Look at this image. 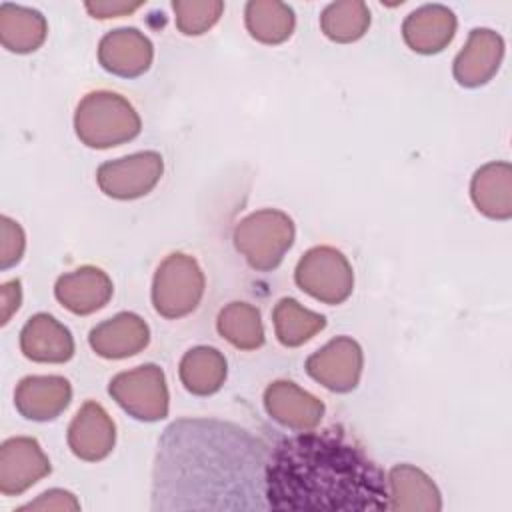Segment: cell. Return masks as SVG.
<instances>
[{
	"instance_id": "32",
	"label": "cell",
	"mask_w": 512,
	"mask_h": 512,
	"mask_svg": "<svg viewBox=\"0 0 512 512\" xmlns=\"http://www.w3.org/2000/svg\"><path fill=\"white\" fill-rule=\"evenodd\" d=\"M0 308H2V324H8V320L12 318V314L20 308L22 302V288H20V280H10L2 284L0 290Z\"/></svg>"
},
{
	"instance_id": "9",
	"label": "cell",
	"mask_w": 512,
	"mask_h": 512,
	"mask_svg": "<svg viewBox=\"0 0 512 512\" xmlns=\"http://www.w3.org/2000/svg\"><path fill=\"white\" fill-rule=\"evenodd\" d=\"M364 366L360 344L350 336H336L308 356L306 372L332 392H350L358 386Z\"/></svg>"
},
{
	"instance_id": "3",
	"label": "cell",
	"mask_w": 512,
	"mask_h": 512,
	"mask_svg": "<svg viewBox=\"0 0 512 512\" xmlns=\"http://www.w3.org/2000/svg\"><path fill=\"white\" fill-rule=\"evenodd\" d=\"M142 122L134 106L116 92H88L76 106L74 130L90 148H112L140 134Z\"/></svg>"
},
{
	"instance_id": "31",
	"label": "cell",
	"mask_w": 512,
	"mask_h": 512,
	"mask_svg": "<svg viewBox=\"0 0 512 512\" xmlns=\"http://www.w3.org/2000/svg\"><path fill=\"white\" fill-rule=\"evenodd\" d=\"M86 10L94 18H116V16H126L132 14L142 6V2H124V0H96V2H86Z\"/></svg>"
},
{
	"instance_id": "2",
	"label": "cell",
	"mask_w": 512,
	"mask_h": 512,
	"mask_svg": "<svg viewBox=\"0 0 512 512\" xmlns=\"http://www.w3.org/2000/svg\"><path fill=\"white\" fill-rule=\"evenodd\" d=\"M264 494L274 510H388L384 472L342 426L282 438L268 454Z\"/></svg>"
},
{
	"instance_id": "24",
	"label": "cell",
	"mask_w": 512,
	"mask_h": 512,
	"mask_svg": "<svg viewBox=\"0 0 512 512\" xmlns=\"http://www.w3.org/2000/svg\"><path fill=\"white\" fill-rule=\"evenodd\" d=\"M246 28L262 44H280L292 36L294 10L278 0H250L244 10Z\"/></svg>"
},
{
	"instance_id": "5",
	"label": "cell",
	"mask_w": 512,
	"mask_h": 512,
	"mask_svg": "<svg viewBox=\"0 0 512 512\" xmlns=\"http://www.w3.org/2000/svg\"><path fill=\"white\" fill-rule=\"evenodd\" d=\"M206 278L194 256L168 254L156 268L152 280L154 310L170 320L194 312L204 296Z\"/></svg>"
},
{
	"instance_id": "11",
	"label": "cell",
	"mask_w": 512,
	"mask_h": 512,
	"mask_svg": "<svg viewBox=\"0 0 512 512\" xmlns=\"http://www.w3.org/2000/svg\"><path fill=\"white\" fill-rule=\"evenodd\" d=\"M264 408L272 420L294 432L314 430L324 416V402L292 380H276L264 390Z\"/></svg>"
},
{
	"instance_id": "10",
	"label": "cell",
	"mask_w": 512,
	"mask_h": 512,
	"mask_svg": "<svg viewBox=\"0 0 512 512\" xmlns=\"http://www.w3.org/2000/svg\"><path fill=\"white\" fill-rule=\"evenodd\" d=\"M52 472L50 460L38 440L14 436L0 446V492L18 496Z\"/></svg>"
},
{
	"instance_id": "20",
	"label": "cell",
	"mask_w": 512,
	"mask_h": 512,
	"mask_svg": "<svg viewBox=\"0 0 512 512\" xmlns=\"http://www.w3.org/2000/svg\"><path fill=\"white\" fill-rule=\"evenodd\" d=\"M388 510H412V512H438L442 510V496L432 478L412 466L398 464L388 476Z\"/></svg>"
},
{
	"instance_id": "26",
	"label": "cell",
	"mask_w": 512,
	"mask_h": 512,
	"mask_svg": "<svg viewBox=\"0 0 512 512\" xmlns=\"http://www.w3.org/2000/svg\"><path fill=\"white\" fill-rule=\"evenodd\" d=\"M216 328L224 340L240 350H256L264 344V326L256 306L248 302L226 304L216 320Z\"/></svg>"
},
{
	"instance_id": "12",
	"label": "cell",
	"mask_w": 512,
	"mask_h": 512,
	"mask_svg": "<svg viewBox=\"0 0 512 512\" xmlns=\"http://www.w3.org/2000/svg\"><path fill=\"white\" fill-rule=\"evenodd\" d=\"M504 40L490 28H474L464 48L454 58L452 74L464 88H478L490 82L502 62Z\"/></svg>"
},
{
	"instance_id": "13",
	"label": "cell",
	"mask_w": 512,
	"mask_h": 512,
	"mask_svg": "<svg viewBox=\"0 0 512 512\" xmlns=\"http://www.w3.org/2000/svg\"><path fill=\"white\" fill-rule=\"evenodd\" d=\"M154 58V46L138 28H116L102 36L98 62L114 76L136 78L144 74Z\"/></svg>"
},
{
	"instance_id": "16",
	"label": "cell",
	"mask_w": 512,
	"mask_h": 512,
	"mask_svg": "<svg viewBox=\"0 0 512 512\" xmlns=\"http://www.w3.org/2000/svg\"><path fill=\"white\" fill-rule=\"evenodd\" d=\"M112 280L96 266H80L56 280L54 296L72 314L86 316L108 304L112 298Z\"/></svg>"
},
{
	"instance_id": "28",
	"label": "cell",
	"mask_w": 512,
	"mask_h": 512,
	"mask_svg": "<svg viewBox=\"0 0 512 512\" xmlns=\"http://www.w3.org/2000/svg\"><path fill=\"white\" fill-rule=\"evenodd\" d=\"M172 10L176 14V28L186 36H198L208 32L224 12L220 0H174Z\"/></svg>"
},
{
	"instance_id": "17",
	"label": "cell",
	"mask_w": 512,
	"mask_h": 512,
	"mask_svg": "<svg viewBox=\"0 0 512 512\" xmlns=\"http://www.w3.org/2000/svg\"><path fill=\"white\" fill-rule=\"evenodd\" d=\"M72 388L64 376H26L14 390L16 410L36 422L58 418L70 404Z\"/></svg>"
},
{
	"instance_id": "14",
	"label": "cell",
	"mask_w": 512,
	"mask_h": 512,
	"mask_svg": "<svg viewBox=\"0 0 512 512\" xmlns=\"http://www.w3.org/2000/svg\"><path fill=\"white\" fill-rule=\"evenodd\" d=\"M116 442V426L110 414L94 400L82 404L68 426L72 454L86 462L104 460Z\"/></svg>"
},
{
	"instance_id": "30",
	"label": "cell",
	"mask_w": 512,
	"mask_h": 512,
	"mask_svg": "<svg viewBox=\"0 0 512 512\" xmlns=\"http://www.w3.org/2000/svg\"><path fill=\"white\" fill-rule=\"evenodd\" d=\"M18 510H64L66 512V510H80V502L72 492L52 488L40 494L34 502L20 506Z\"/></svg>"
},
{
	"instance_id": "25",
	"label": "cell",
	"mask_w": 512,
	"mask_h": 512,
	"mask_svg": "<svg viewBox=\"0 0 512 512\" xmlns=\"http://www.w3.org/2000/svg\"><path fill=\"white\" fill-rule=\"evenodd\" d=\"M272 320L276 338L288 348L302 346L326 326V318L322 314L304 308L294 298H282L274 306Z\"/></svg>"
},
{
	"instance_id": "8",
	"label": "cell",
	"mask_w": 512,
	"mask_h": 512,
	"mask_svg": "<svg viewBox=\"0 0 512 512\" xmlns=\"http://www.w3.org/2000/svg\"><path fill=\"white\" fill-rule=\"evenodd\" d=\"M162 172V156L154 150H146L104 162L96 172V182L110 198L134 200L146 196L160 182Z\"/></svg>"
},
{
	"instance_id": "29",
	"label": "cell",
	"mask_w": 512,
	"mask_h": 512,
	"mask_svg": "<svg viewBox=\"0 0 512 512\" xmlns=\"http://www.w3.org/2000/svg\"><path fill=\"white\" fill-rule=\"evenodd\" d=\"M0 268L8 270L14 264H18L22 260L24 248H26V236L22 226L8 218L2 216L0 218Z\"/></svg>"
},
{
	"instance_id": "15",
	"label": "cell",
	"mask_w": 512,
	"mask_h": 512,
	"mask_svg": "<svg viewBox=\"0 0 512 512\" xmlns=\"http://www.w3.org/2000/svg\"><path fill=\"white\" fill-rule=\"evenodd\" d=\"M150 342L148 324L134 312H120L88 334L90 348L108 360H120L142 352Z\"/></svg>"
},
{
	"instance_id": "19",
	"label": "cell",
	"mask_w": 512,
	"mask_h": 512,
	"mask_svg": "<svg viewBox=\"0 0 512 512\" xmlns=\"http://www.w3.org/2000/svg\"><path fill=\"white\" fill-rule=\"evenodd\" d=\"M456 16L442 4H424L402 24V38L418 54L442 52L456 34Z\"/></svg>"
},
{
	"instance_id": "21",
	"label": "cell",
	"mask_w": 512,
	"mask_h": 512,
	"mask_svg": "<svg viewBox=\"0 0 512 512\" xmlns=\"http://www.w3.org/2000/svg\"><path fill=\"white\" fill-rule=\"evenodd\" d=\"M470 196L478 212L492 220L512 216V166L508 162H488L480 166L470 182Z\"/></svg>"
},
{
	"instance_id": "7",
	"label": "cell",
	"mask_w": 512,
	"mask_h": 512,
	"mask_svg": "<svg viewBox=\"0 0 512 512\" xmlns=\"http://www.w3.org/2000/svg\"><path fill=\"white\" fill-rule=\"evenodd\" d=\"M108 394L136 420L156 422L168 416L166 376L156 364H142L116 374L108 384Z\"/></svg>"
},
{
	"instance_id": "23",
	"label": "cell",
	"mask_w": 512,
	"mask_h": 512,
	"mask_svg": "<svg viewBox=\"0 0 512 512\" xmlns=\"http://www.w3.org/2000/svg\"><path fill=\"white\" fill-rule=\"evenodd\" d=\"M228 364L224 354L212 346L190 348L178 366L182 386L196 396H210L218 392L226 380Z\"/></svg>"
},
{
	"instance_id": "18",
	"label": "cell",
	"mask_w": 512,
	"mask_h": 512,
	"mask_svg": "<svg viewBox=\"0 0 512 512\" xmlns=\"http://www.w3.org/2000/svg\"><path fill=\"white\" fill-rule=\"evenodd\" d=\"M20 350L32 362L62 364L74 356V338L62 322L40 312L24 324L20 332Z\"/></svg>"
},
{
	"instance_id": "6",
	"label": "cell",
	"mask_w": 512,
	"mask_h": 512,
	"mask_svg": "<svg viewBox=\"0 0 512 512\" xmlns=\"http://www.w3.org/2000/svg\"><path fill=\"white\" fill-rule=\"evenodd\" d=\"M296 284L324 304H342L354 288V272L348 258L332 246L310 248L296 264Z\"/></svg>"
},
{
	"instance_id": "4",
	"label": "cell",
	"mask_w": 512,
	"mask_h": 512,
	"mask_svg": "<svg viewBox=\"0 0 512 512\" xmlns=\"http://www.w3.org/2000/svg\"><path fill=\"white\" fill-rule=\"evenodd\" d=\"M294 242V222L288 214L264 208L242 218L234 228V246L260 272L274 270Z\"/></svg>"
},
{
	"instance_id": "22",
	"label": "cell",
	"mask_w": 512,
	"mask_h": 512,
	"mask_svg": "<svg viewBox=\"0 0 512 512\" xmlns=\"http://www.w3.org/2000/svg\"><path fill=\"white\" fill-rule=\"evenodd\" d=\"M46 18L28 6L2 4L0 6V42L6 50L28 54L40 48L46 40Z\"/></svg>"
},
{
	"instance_id": "27",
	"label": "cell",
	"mask_w": 512,
	"mask_h": 512,
	"mask_svg": "<svg viewBox=\"0 0 512 512\" xmlns=\"http://www.w3.org/2000/svg\"><path fill=\"white\" fill-rule=\"evenodd\" d=\"M370 26V10L362 0L328 4L320 14V28L326 38L338 44L356 42Z\"/></svg>"
},
{
	"instance_id": "1",
	"label": "cell",
	"mask_w": 512,
	"mask_h": 512,
	"mask_svg": "<svg viewBox=\"0 0 512 512\" xmlns=\"http://www.w3.org/2000/svg\"><path fill=\"white\" fill-rule=\"evenodd\" d=\"M270 450L248 430L218 420H178L160 442L154 464V504L160 508H266L264 474Z\"/></svg>"
}]
</instances>
